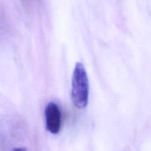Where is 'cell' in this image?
<instances>
[{
  "label": "cell",
  "instance_id": "cell-1",
  "mask_svg": "<svg viewBox=\"0 0 151 151\" xmlns=\"http://www.w3.org/2000/svg\"><path fill=\"white\" fill-rule=\"evenodd\" d=\"M89 83L86 70L83 63H76L72 77L71 100L75 106L83 109L87 106L88 100Z\"/></svg>",
  "mask_w": 151,
  "mask_h": 151
},
{
  "label": "cell",
  "instance_id": "cell-2",
  "mask_svg": "<svg viewBox=\"0 0 151 151\" xmlns=\"http://www.w3.org/2000/svg\"><path fill=\"white\" fill-rule=\"evenodd\" d=\"M45 126L48 131L57 134L61 127V114L58 105L54 102H49L45 109Z\"/></svg>",
  "mask_w": 151,
  "mask_h": 151
},
{
  "label": "cell",
  "instance_id": "cell-3",
  "mask_svg": "<svg viewBox=\"0 0 151 151\" xmlns=\"http://www.w3.org/2000/svg\"><path fill=\"white\" fill-rule=\"evenodd\" d=\"M24 5H32L34 4L35 0H22Z\"/></svg>",
  "mask_w": 151,
  "mask_h": 151
}]
</instances>
